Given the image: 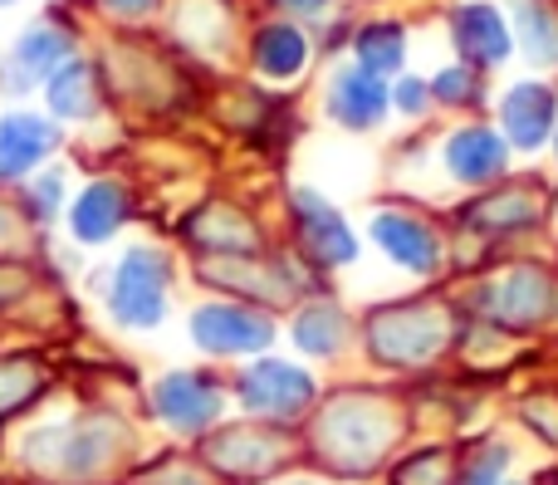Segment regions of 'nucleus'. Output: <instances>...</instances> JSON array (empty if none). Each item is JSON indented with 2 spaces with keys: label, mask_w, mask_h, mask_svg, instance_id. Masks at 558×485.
I'll return each mask as SVG.
<instances>
[{
  "label": "nucleus",
  "mask_w": 558,
  "mask_h": 485,
  "mask_svg": "<svg viewBox=\"0 0 558 485\" xmlns=\"http://www.w3.org/2000/svg\"><path fill=\"white\" fill-rule=\"evenodd\" d=\"M113 314L128 329H153L167 314V260L147 245L123 255L113 275Z\"/></svg>",
  "instance_id": "obj_1"
},
{
  "label": "nucleus",
  "mask_w": 558,
  "mask_h": 485,
  "mask_svg": "<svg viewBox=\"0 0 558 485\" xmlns=\"http://www.w3.org/2000/svg\"><path fill=\"white\" fill-rule=\"evenodd\" d=\"M192 339L216 359H235V353H260L275 339L270 319L241 304H206L192 314Z\"/></svg>",
  "instance_id": "obj_2"
},
{
  "label": "nucleus",
  "mask_w": 558,
  "mask_h": 485,
  "mask_svg": "<svg viewBox=\"0 0 558 485\" xmlns=\"http://www.w3.org/2000/svg\"><path fill=\"white\" fill-rule=\"evenodd\" d=\"M441 314H432L426 304H407V310L373 319V349L387 363H422L441 349Z\"/></svg>",
  "instance_id": "obj_3"
},
{
  "label": "nucleus",
  "mask_w": 558,
  "mask_h": 485,
  "mask_svg": "<svg viewBox=\"0 0 558 485\" xmlns=\"http://www.w3.org/2000/svg\"><path fill=\"white\" fill-rule=\"evenodd\" d=\"M241 402L251 412H265V417H299V412L314 402V378L289 363H255L241 383H235Z\"/></svg>",
  "instance_id": "obj_4"
},
{
  "label": "nucleus",
  "mask_w": 558,
  "mask_h": 485,
  "mask_svg": "<svg viewBox=\"0 0 558 485\" xmlns=\"http://www.w3.org/2000/svg\"><path fill=\"white\" fill-rule=\"evenodd\" d=\"M153 408L167 427L177 432H206L216 417H221V388L202 373H172V378L157 383Z\"/></svg>",
  "instance_id": "obj_5"
},
{
  "label": "nucleus",
  "mask_w": 558,
  "mask_h": 485,
  "mask_svg": "<svg viewBox=\"0 0 558 485\" xmlns=\"http://www.w3.org/2000/svg\"><path fill=\"white\" fill-rule=\"evenodd\" d=\"M113 432L108 427H69V432H49L35 447H45V466H54L69 481H88L108 466L113 457Z\"/></svg>",
  "instance_id": "obj_6"
},
{
  "label": "nucleus",
  "mask_w": 558,
  "mask_h": 485,
  "mask_svg": "<svg viewBox=\"0 0 558 485\" xmlns=\"http://www.w3.org/2000/svg\"><path fill=\"white\" fill-rule=\"evenodd\" d=\"M373 235L392 260H402L407 270H416V275H432L436 260H441V241H436V231L426 221H416V216L383 211L373 221Z\"/></svg>",
  "instance_id": "obj_7"
},
{
  "label": "nucleus",
  "mask_w": 558,
  "mask_h": 485,
  "mask_svg": "<svg viewBox=\"0 0 558 485\" xmlns=\"http://www.w3.org/2000/svg\"><path fill=\"white\" fill-rule=\"evenodd\" d=\"M294 206H299L304 245H308V255H314V260H324V265H343V260H353V255H357V241L348 235L343 216H338L333 206L318 202V196H308V192H299V196H294Z\"/></svg>",
  "instance_id": "obj_8"
},
{
  "label": "nucleus",
  "mask_w": 558,
  "mask_h": 485,
  "mask_svg": "<svg viewBox=\"0 0 558 485\" xmlns=\"http://www.w3.org/2000/svg\"><path fill=\"white\" fill-rule=\"evenodd\" d=\"M554 113H558V98L539 84H520L505 94V133L524 153H534L554 133Z\"/></svg>",
  "instance_id": "obj_9"
},
{
  "label": "nucleus",
  "mask_w": 558,
  "mask_h": 485,
  "mask_svg": "<svg viewBox=\"0 0 558 485\" xmlns=\"http://www.w3.org/2000/svg\"><path fill=\"white\" fill-rule=\"evenodd\" d=\"M485 304H490V314L505 324H534L554 310V284L544 280L539 270H514L510 280L485 290Z\"/></svg>",
  "instance_id": "obj_10"
},
{
  "label": "nucleus",
  "mask_w": 558,
  "mask_h": 485,
  "mask_svg": "<svg viewBox=\"0 0 558 485\" xmlns=\"http://www.w3.org/2000/svg\"><path fill=\"white\" fill-rule=\"evenodd\" d=\"M59 143V133L45 123V118L29 113H10L0 123V177H20L35 162H45V153Z\"/></svg>",
  "instance_id": "obj_11"
},
{
  "label": "nucleus",
  "mask_w": 558,
  "mask_h": 485,
  "mask_svg": "<svg viewBox=\"0 0 558 485\" xmlns=\"http://www.w3.org/2000/svg\"><path fill=\"white\" fill-rule=\"evenodd\" d=\"M328 108H333V118L343 128H373L377 118L387 113V88L377 84V74H367V69H348V74L333 78Z\"/></svg>",
  "instance_id": "obj_12"
},
{
  "label": "nucleus",
  "mask_w": 558,
  "mask_h": 485,
  "mask_svg": "<svg viewBox=\"0 0 558 485\" xmlns=\"http://www.w3.org/2000/svg\"><path fill=\"white\" fill-rule=\"evenodd\" d=\"M446 167H451L461 182H490L505 172V143L485 128H461V133L446 143Z\"/></svg>",
  "instance_id": "obj_13"
},
{
  "label": "nucleus",
  "mask_w": 558,
  "mask_h": 485,
  "mask_svg": "<svg viewBox=\"0 0 558 485\" xmlns=\"http://www.w3.org/2000/svg\"><path fill=\"white\" fill-rule=\"evenodd\" d=\"M456 45H461V54L471 59V64H500V59L510 54V35H505L500 15H495L490 5L461 10V20H456Z\"/></svg>",
  "instance_id": "obj_14"
},
{
  "label": "nucleus",
  "mask_w": 558,
  "mask_h": 485,
  "mask_svg": "<svg viewBox=\"0 0 558 485\" xmlns=\"http://www.w3.org/2000/svg\"><path fill=\"white\" fill-rule=\"evenodd\" d=\"M123 216H128V196L118 192V186H108V182H94L74 202V235L78 241H88V245H98V241H108V235L123 226Z\"/></svg>",
  "instance_id": "obj_15"
},
{
  "label": "nucleus",
  "mask_w": 558,
  "mask_h": 485,
  "mask_svg": "<svg viewBox=\"0 0 558 485\" xmlns=\"http://www.w3.org/2000/svg\"><path fill=\"white\" fill-rule=\"evenodd\" d=\"M255 59H260L265 74L289 78V74H299V64H304V39H299L294 25H270V29H260V39H255Z\"/></svg>",
  "instance_id": "obj_16"
},
{
  "label": "nucleus",
  "mask_w": 558,
  "mask_h": 485,
  "mask_svg": "<svg viewBox=\"0 0 558 485\" xmlns=\"http://www.w3.org/2000/svg\"><path fill=\"white\" fill-rule=\"evenodd\" d=\"M94 98H98L94 69H84V64H69L64 74L49 84V104H54V113H64V118H88L98 108Z\"/></svg>",
  "instance_id": "obj_17"
},
{
  "label": "nucleus",
  "mask_w": 558,
  "mask_h": 485,
  "mask_svg": "<svg viewBox=\"0 0 558 485\" xmlns=\"http://www.w3.org/2000/svg\"><path fill=\"white\" fill-rule=\"evenodd\" d=\"M343 314L333 310V304H314V310L299 319V329H294V339H299V349L304 353H338V343H343Z\"/></svg>",
  "instance_id": "obj_18"
},
{
  "label": "nucleus",
  "mask_w": 558,
  "mask_h": 485,
  "mask_svg": "<svg viewBox=\"0 0 558 485\" xmlns=\"http://www.w3.org/2000/svg\"><path fill=\"white\" fill-rule=\"evenodd\" d=\"M534 216H539V206L524 192H500V196H490V202L471 206V221H481L485 231H514V226H530Z\"/></svg>",
  "instance_id": "obj_19"
},
{
  "label": "nucleus",
  "mask_w": 558,
  "mask_h": 485,
  "mask_svg": "<svg viewBox=\"0 0 558 485\" xmlns=\"http://www.w3.org/2000/svg\"><path fill=\"white\" fill-rule=\"evenodd\" d=\"M357 59L367 74H392L402 64V29L397 25H373L357 35Z\"/></svg>",
  "instance_id": "obj_20"
},
{
  "label": "nucleus",
  "mask_w": 558,
  "mask_h": 485,
  "mask_svg": "<svg viewBox=\"0 0 558 485\" xmlns=\"http://www.w3.org/2000/svg\"><path fill=\"white\" fill-rule=\"evenodd\" d=\"M520 45L534 64H554L558 59V25L544 10H524L520 15Z\"/></svg>",
  "instance_id": "obj_21"
},
{
  "label": "nucleus",
  "mask_w": 558,
  "mask_h": 485,
  "mask_svg": "<svg viewBox=\"0 0 558 485\" xmlns=\"http://www.w3.org/2000/svg\"><path fill=\"white\" fill-rule=\"evenodd\" d=\"M64 54H69V35H59V29H35V35H25L15 59L29 74H45V69H54Z\"/></svg>",
  "instance_id": "obj_22"
},
{
  "label": "nucleus",
  "mask_w": 558,
  "mask_h": 485,
  "mask_svg": "<svg viewBox=\"0 0 558 485\" xmlns=\"http://www.w3.org/2000/svg\"><path fill=\"white\" fill-rule=\"evenodd\" d=\"M35 388H39V378L25 368V363L0 368V417H5V412H15V408H25V402L35 398Z\"/></svg>",
  "instance_id": "obj_23"
},
{
  "label": "nucleus",
  "mask_w": 558,
  "mask_h": 485,
  "mask_svg": "<svg viewBox=\"0 0 558 485\" xmlns=\"http://www.w3.org/2000/svg\"><path fill=\"white\" fill-rule=\"evenodd\" d=\"M432 94L446 98V104H471L475 98V74L471 69H446V74L432 84Z\"/></svg>",
  "instance_id": "obj_24"
},
{
  "label": "nucleus",
  "mask_w": 558,
  "mask_h": 485,
  "mask_svg": "<svg viewBox=\"0 0 558 485\" xmlns=\"http://www.w3.org/2000/svg\"><path fill=\"white\" fill-rule=\"evenodd\" d=\"M29 206H35L39 216H54V206H59V177H45V182H35L29 186Z\"/></svg>",
  "instance_id": "obj_25"
},
{
  "label": "nucleus",
  "mask_w": 558,
  "mask_h": 485,
  "mask_svg": "<svg viewBox=\"0 0 558 485\" xmlns=\"http://www.w3.org/2000/svg\"><path fill=\"white\" fill-rule=\"evenodd\" d=\"M397 108H402V113H422L426 108V84H412V78H407V84L397 88Z\"/></svg>",
  "instance_id": "obj_26"
},
{
  "label": "nucleus",
  "mask_w": 558,
  "mask_h": 485,
  "mask_svg": "<svg viewBox=\"0 0 558 485\" xmlns=\"http://www.w3.org/2000/svg\"><path fill=\"white\" fill-rule=\"evenodd\" d=\"M108 5H113V10H123V15H133V10H147V5H153V0H108Z\"/></svg>",
  "instance_id": "obj_27"
},
{
  "label": "nucleus",
  "mask_w": 558,
  "mask_h": 485,
  "mask_svg": "<svg viewBox=\"0 0 558 485\" xmlns=\"http://www.w3.org/2000/svg\"><path fill=\"white\" fill-rule=\"evenodd\" d=\"M15 284H20L15 275H0V300H10V290H15Z\"/></svg>",
  "instance_id": "obj_28"
},
{
  "label": "nucleus",
  "mask_w": 558,
  "mask_h": 485,
  "mask_svg": "<svg viewBox=\"0 0 558 485\" xmlns=\"http://www.w3.org/2000/svg\"><path fill=\"white\" fill-rule=\"evenodd\" d=\"M284 5H294V10H318L324 0H284Z\"/></svg>",
  "instance_id": "obj_29"
},
{
  "label": "nucleus",
  "mask_w": 558,
  "mask_h": 485,
  "mask_svg": "<svg viewBox=\"0 0 558 485\" xmlns=\"http://www.w3.org/2000/svg\"><path fill=\"white\" fill-rule=\"evenodd\" d=\"M289 485H308V481H289Z\"/></svg>",
  "instance_id": "obj_30"
},
{
  "label": "nucleus",
  "mask_w": 558,
  "mask_h": 485,
  "mask_svg": "<svg viewBox=\"0 0 558 485\" xmlns=\"http://www.w3.org/2000/svg\"><path fill=\"white\" fill-rule=\"evenodd\" d=\"M0 5H5V0H0Z\"/></svg>",
  "instance_id": "obj_31"
}]
</instances>
